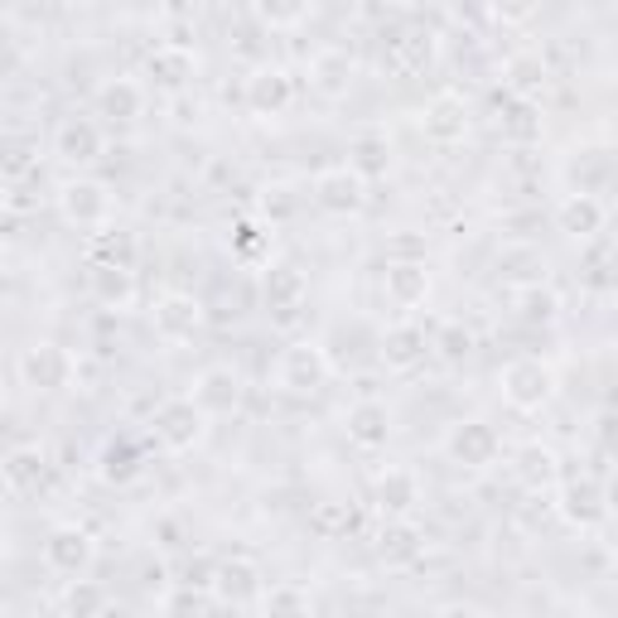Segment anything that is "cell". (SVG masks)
Listing matches in <instances>:
<instances>
[{
  "mask_svg": "<svg viewBox=\"0 0 618 618\" xmlns=\"http://www.w3.org/2000/svg\"><path fill=\"white\" fill-rule=\"evenodd\" d=\"M502 387H508V401L522 411L542 407L550 397V367H542L536 358H522V363H512L508 373H502Z\"/></svg>",
  "mask_w": 618,
  "mask_h": 618,
  "instance_id": "6da1fadb",
  "label": "cell"
},
{
  "mask_svg": "<svg viewBox=\"0 0 618 618\" xmlns=\"http://www.w3.org/2000/svg\"><path fill=\"white\" fill-rule=\"evenodd\" d=\"M324 377H329V363H324L319 348L300 343V348H290V353L280 358V387H290V391H319Z\"/></svg>",
  "mask_w": 618,
  "mask_h": 618,
  "instance_id": "7a4b0ae2",
  "label": "cell"
},
{
  "mask_svg": "<svg viewBox=\"0 0 618 618\" xmlns=\"http://www.w3.org/2000/svg\"><path fill=\"white\" fill-rule=\"evenodd\" d=\"M198 421H204V415H198L194 401H165L160 415H155V435L170 449H189L198 440Z\"/></svg>",
  "mask_w": 618,
  "mask_h": 618,
  "instance_id": "3957f363",
  "label": "cell"
},
{
  "mask_svg": "<svg viewBox=\"0 0 618 618\" xmlns=\"http://www.w3.org/2000/svg\"><path fill=\"white\" fill-rule=\"evenodd\" d=\"M44 560H49L53 570H63V575H77V570L93 560V542H87V532H77V526H59V532L49 536V546H44Z\"/></svg>",
  "mask_w": 618,
  "mask_h": 618,
  "instance_id": "277c9868",
  "label": "cell"
},
{
  "mask_svg": "<svg viewBox=\"0 0 618 618\" xmlns=\"http://www.w3.org/2000/svg\"><path fill=\"white\" fill-rule=\"evenodd\" d=\"M155 324H160L165 339H189V334L204 324V310H198V300H189V295H170L160 305V314H155Z\"/></svg>",
  "mask_w": 618,
  "mask_h": 618,
  "instance_id": "5b68a950",
  "label": "cell"
},
{
  "mask_svg": "<svg viewBox=\"0 0 618 618\" xmlns=\"http://www.w3.org/2000/svg\"><path fill=\"white\" fill-rule=\"evenodd\" d=\"M194 401L204 411H232V407H238V373H228V367H213V373H204V377H198Z\"/></svg>",
  "mask_w": 618,
  "mask_h": 618,
  "instance_id": "8992f818",
  "label": "cell"
},
{
  "mask_svg": "<svg viewBox=\"0 0 618 618\" xmlns=\"http://www.w3.org/2000/svg\"><path fill=\"white\" fill-rule=\"evenodd\" d=\"M449 449H455V459H464V464H488L493 459V449H498V440H493V431L488 425H478V421H469V425H459L455 431V440H449Z\"/></svg>",
  "mask_w": 618,
  "mask_h": 618,
  "instance_id": "52a82bcc",
  "label": "cell"
},
{
  "mask_svg": "<svg viewBox=\"0 0 618 618\" xmlns=\"http://www.w3.org/2000/svg\"><path fill=\"white\" fill-rule=\"evenodd\" d=\"M348 435H353L358 445H387V411L377 407V401H358L353 411H348Z\"/></svg>",
  "mask_w": 618,
  "mask_h": 618,
  "instance_id": "ba28073f",
  "label": "cell"
},
{
  "mask_svg": "<svg viewBox=\"0 0 618 618\" xmlns=\"http://www.w3.org/2000/svg\"><path fill=\"white\" fill-rule=\"evenodd\" d=\"M290 73H280V69H262L252 77V107L256 111H280V107H290Z\"/></svg>",
  "mask_w": 618,
  "mask_h": 618,
  "instance_id": "9c48e42d",
  "label": "cell"
},
{
  "mask_svg": "<svg viewBox=\"0 0 618 618\" xmlns=\"http://www.w3.org/2000/svg\"><path fill=\"white\" fill-rule=\"evenodd\" d=\"M63 208H69V218H77V222L107 218V189L102 184H69L63 189Z\"/></svg>",
  "mask_w": 618,
  "mask_h": 618,
  "instance_id": "30bf717a",
  "label": "cell"
},
{
  "mask_svg": "<svg viewBox=\"0 0 618 618\" xmlns=\"http://www.w3.org/2000/svg\"><path fill=\"white\" fill-rule=\"evenodd\" d=\"M97 150H102V131H97L93 121H69V126L59 131V155L63 160H93Z\"/></svg>",
  "mask_w": 618,
  "mask_h": 618,
  "instance_id": "8fae6325",
  "label": "cell"
},
{
  "mask_svg": "<svg viewBox=\"0 0 618 618\" xmlns=\"http://www.w3.org/2000/svg\"><path fill=\"white\" fill-rule=\"evenodd\" d=\"M319 204L324 208H358L363 204V179L348 174V170H334L319 179Z\"/></svg>",
  "mask_w": 618,
  "mask_h": 618,
  "instance_id": "7c38bea8",
  "label": "cell"
},
{
  "mask_svg": "<svg viewBox=\"0 0 618 618\" xmlns=\"http://www.w3.org/2000/svg\"><path fill=\"white\" fill-rule=\"evenodd\" d=\"M266 618H310L305 590H295V584H276V590L266 594Z\"/></svg>",
  "mask_w": 618,
  "mask_h": 618,
  "instance_id": "4fadbf2b",
  "label": "cell"
},
{
  "mask_svg": "<svg viewBox=\"0 0 618 618\" xmlns=\"http://www.w3.org/2000/svg\"><path fill=\"white\" fill-rule=\"evenodd\" d=\"M97 102H102L107 117H121V121H126V117H136V111H141V87H136V83H107Z\"/></svg>",
  "mask_w": 618,
  "mask_h": 618,
  "instance_id": "5bb4252c",
  "label": "cell"
},
{
  "mask_svg": "<svg viewBox=\"0 0 618 618\" xmlns=\"http://www.w3.org/2000/svg\"><path fill=\"white\" fill-rule=\"evenodd\" d=\"M377 498H381V508H391V512H411V502H415V478L401 474V469H391V474L381 478Z\"/></svg>",
  "mask_w": 618,
  "mask_h": 618,
  "instance_id": "9a60e30c",
  "label": "cell"
},
{
  "mask_svg": "<svg viewBox=\"0 0 618 618\" xmlns=\"http://www.w3.org/2000/svg\"><path fill=\"white\" fill-rule=\"evenodd\" d=\"M560 222H566L570 232H580V238H584V232H599L604 208L594 204V198H584V194H580V198H570V204L560 208Z\"/></svg>",
  "mask_w": 618,
  "mask_h": 618,
  "instance_id": "2e32d148",
  "label": "cell"
},
{
  "mask_svg": "<svg viewBox=\"0 0 618 618\" xmlns=\"http://www.w3.org/2000/svg\"><path fill=\"white\" fill-rule=\"evenodd\" d=\"M391 290H397L401 295V305H411L415 295H425V271L421 266H391Z\"/></svg>",
  "mask_w": 618,
  "mask_h": 618,
  "instance_id": "e0dca14e",
  "label": "cell"
},
{
  "mask_svg": "<svg viewBox=\"0 0 618 618\" xmlns=\"http://www.w3.org/2000/svg\"><path fill=\"white\" fill-rule=\"evenodd\" d=\"M53 367H59V373H63V367H69V363H63V358H59V348H53V343H44V348H35V353L25 358V373L35 377V381H49Z\"/></svg>",
  "mask_w": 618,
  "mask_h": 618,
  "instance_id": "ac0fdd59",
  "label": "cell"
},
{
  "mask_svg": "<svg viewBox=\"0 0 618 618\" xmlns=\"http://www.w3.org/2000/svg\"><path fill=\"white\" fill-rule=\"evenodd\" d=\"M445 618H478V614H474V609H449Z\"/></svg>",
  "mask_w": 618,
  "mask_h": 618,
  "instance_id": "d6986e66",
  "label": "cell"
},
{
  "mask_svg": "<svg viewBox=\"0 0 618 618\" xmlns=\"http://www.w3.org/2000/svg\"><path fill=\"white\" fill-rule=\"evenodd\" d=\"M10 286V276H5V266H0V290H5Z\"/></svg>",
  "mask_w": 618,
  "mask_h": 618,
  "instance_id": "ffe728a7",
  "label": "cell"
}]
</instances>
